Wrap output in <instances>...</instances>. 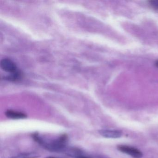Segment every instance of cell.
<instances>
[{
  "label": "cell",
  "mask_w": 158,
  "mask_h": 158,
  "mask_svg": "<svg viewBox=\"0 0 158 158\" xmlns=\"http://www.w3.org/2000/svg\"><path fill=\"white\" fill-rule=\"evenodd\" d=\"M5 114L8 118L13 119H25L27 117V115L24 113L12 110H8Z\"/></svg>",
  "instance_id": "6"
},
{
  "label": "cell",
  "mask_w": 158,
  "mask_h": 158,
  "mask_svg": "<svg viewBox=\"0 0 158 158\" xmlns=\"http://www.w3.org/2000/svg\"><path fill=\"white\" fill-rule=\"evenodd\" d=\"M148 2L151 7L154 8V9L158 10V0L149 1Z\"/></svg>",
  "instance_id": "8"
},
{
  "label": "cell",
  "mask_w": 158,
  "mask_h": 158,
  "mask_svg": "<svg viewBox=\"0 0 158 158\" xmlns=\"http://www.w3.org/2000/svg\"><path fill=\"white\" fill-rule=\"evenodd\" d=\"M33 139L44 149L52 152H64L67 148L68 137L65 134L61 135L53 139H46L40 136L38 133L32 135Z\"/></svg>",
  "instance_id": "1"
},
{
  "label": "cell",
  "mask_w": 158,
  "mask_h": 158,
  "mask_svg": "<svg viewBox=\"0 0 158 158\" xmlns=\"http://www.w3.org/2000/svg\"><path fill=\"white\" fill-rule=\"evenodd\" d=\"M64 153L72 158H95L88 155L82 150L73 147H68L64 150Z\"/></svg>",
  "instance_id": "2"
},
{
  "label": "cell",
  "mask_w": 158,
  "mask_h": 158,
  "mask_svg": "<svg viewBox=\"0 0 158 158\" xmlns=\"http://www.w3.org/2000/svg\"><path fill=\"white\" fill-rule=\"evenodd\" d=\"M117 149L123 153L130 155L133 158H141L143 155L142 152L139 150L134 147L126 145H118Z\"/></svg>",
  "instance_id": "3"
},
{
  "label": "cell",
  "mask_w": 158,
  "mask_h": 158,
  "mask_svg": "<svg viewBox=\"0 0 158 158\" xmlns=\"http://www.w3.org/2000/svg\"><path fill=\"white\" fill-rule=\"evenodd\" d=\"M98 133L102 136L106 138H119L123 135V132L121 130L112 129H101L98 130Z\"/></svg>",
  "instance_id": "5"
},
{
  "label": "cell",
  "mask_w": 158,
  "mask_h": 158,
  "mask_svg": "<svg viewBox=\"0 0 158 158\" xmlns=\"http://www.w3.org/2000/svg\"><path fill=\"white\" fill-rule=\"evenodd\" d=\"M45 158H57V157H52V156H49V157H47Z\"/></svg>",
  "instance_id": "9"
},
{
  "label": "cell",
  "mask_w": 158,
  "mask_h": 158,
  "mask_svg": "<svg viewBox=\"0 0 158 158\" xmlns=\"http://www.w3.org/2000/svg\"><path fill=\"white\" fill-rule=\"evenodd\" d=\"M39 156L34 155L31 153H26L20 154L15 158H37Z\"/></svg>",
  "instance_id": "7"
},
{
  "label": "cell",
  "mask_w": 158,
  "mask_h": 158,
  "mask_svg": "<svg viewBox=\"0 0 158 158\" xmlns=\"http://www.w3.org/2000/svg\"><path fill=\"white\" fill-rule=\"evenodd\" d=\"M1 66L2 70L12 74L15 73L19 72L16 64L9 59H4L2 60Z\"/></svg>",
  "instance_id": "4"
},
{
  "label": "cell",
  "mask_w": 158,
  "mask_h": 158,
  "mask_svg": "<svg viewBox=\"0 0 158 158\" xmlns=\"http://www.w3.org/2000/svg\"><path fill=\"white\" fill-rule=\"evenodd\" d=\"M155 65H156L157 67H158V60L156 61V62H155Z\"/></svg>",
  "instance_id": "10"
}]
</instances>
